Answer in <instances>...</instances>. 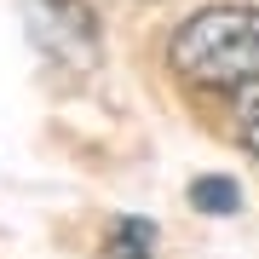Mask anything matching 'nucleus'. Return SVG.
Listing matches in <instances>:
<instances>
[{"instance_id":"f257e3e1","label":"nucleus","mask_w":259,"mask_h":259,"mask_svg":"<svg viewBox=\"0 0 259 259\" xmlns=\"http://www.w3.org/2000/svg\"><path fill=\"white\" fill-rule=\"evenodd\" d=\"M167 64L185 87L207 93H242L259 81V6L225 0L185 18L167 40Z\"/></svg>"},{"instance_id":"f03ea898","label":"nucleus","mask_w":259,"mask_h":259,"mask_svg":"<svg viewBox=\"0 0 259 259\" xmlns=\"http://www.w3.org/2000/svg\"><path fill=\"white\" fill-rule=\"evenodd\" d=\"M23 6V29L52 64L69 69H93L104 58V29L93 0H18Z\"/></svg>"},{"instance_id":"7ed1b4c3","label":"nucleus","mask_w":259,"mask_h":259,"mask_svg":"<svg viewBox=\"0 0 259 259\" xmlns=\"http://www.w3.org/2000/svg\"><path fill=\"white\" fill-rule=\"evenodd\" d=\"M104 259H156V225L139 219V213L115 219L110 236H104Z\"/></svg>"},{"instance_id":"20e7f679","label":"nucleus","mask_w":259,"mask_h":259,"mask_svg":"<svg viewBox=\"0 0 259 259\" xmlns=\"http://www.w3.org/2000/svg\"><path fill=\"white\" fill-rule=\"evenodd\" d=\"M190 202H196V213L231 219V213H242V190H236V179H225V173H202V179H190Z\"/></svg>"},{"instance_id":"39448f33","label":"nucleus","mask_w":259,"mask_h":259,"mask_svg":"<svg viewBox=\"0 0 259 259\" xmlns=\"http://www.w3.org/2000/svg\"><path fill=\"white\" fill-rule=\"evenodd\" d=\"M236 133H242V144H248L253 161H259V81L242 87V98H236Z\"/></svg>"}]
</instances>
